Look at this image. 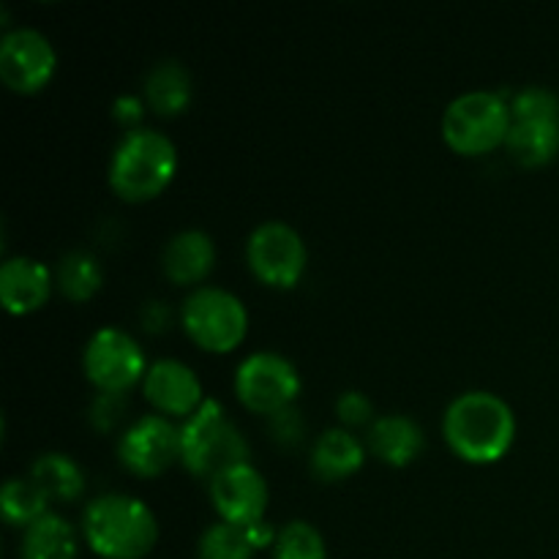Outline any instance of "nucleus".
I'll list each match as a JSON object with an SVG mask.
<instances>
[{
	"instance_id": "2",
	"label": "nucleus",
	"mask_w": 559,
	"mask_h": 559,
	"mask_svg": "<svg viewBox=\"0 0 559 559\" xmlns=\"http://www.w3.org/2000/svg\"><path fill=\"white\" fill-rule=\"evenodd\" d=\"M82 533L96 555L107 559H140L156 546L158 522L140 497L109 495L96 497L85 508Z\"/></svg>"
},
{
	"instance_id": "20",
	"label": "nucleus",
	"mask_w": 559,
	"mask_h": 559,
	"mask_svg": "<svg viewBox=\"0 0 559 559\" xmlns=\"http://www.w3.org/2000/svg\"><path fill=\"white\" fill-rule=\"evenodd\" d=\"M506 147L524 167H540L559 153V120H513Z\"/></svg>"
},
{
	"instance_id": "19",
	"label": "nucleus",
	"mask_w": 559,
	"mask_h": 559,
	"mask_svg": "<svg viewBox=\"0 0 559 559\" xmlns=\"http://www.w3.org/2000/svg\"><path fill=\"white\" fill-rule=\"evenodd\" d=\"M20 559H76V533L69 519L47 511L22 533Z\"/></svg>"
},
{
	"instance_id": "10",
	"label": "nucleus",
	"mask_w": 559,
	"mask_h": 559,
	"mask_svg": "<svg viewBox=\"0 0 559 559\" xmlns=\"http://www.w3.org/2000/svg\"><path fill=\"white\" fill-rule=\"evenodd\" d=\"M55 63H58V55H55L52 41L38 27H11L0 38V76L14 91L31 93L44 87V82L52 76Z\"/></svg>"
},
{
	"instance_id": "28",
	"label": "nucleus",
	"mask_w": 559,
	"mask_h": 559,
	"mask_svg": "<svg viewBox=\"0 0 559 559\" xmlns=\"http://www.w3.org/2000/svg\"><path fill=\"white\" fill-rule=\"evenodd\" d=\"M336 413L344 424L358 426V424H366V420L371 418L374 407H371L369 396H366L364 391H344L342 396L336 399Z\"/></svg>"
},
{
	"instance_id": "3",
	"label": "nucleus",
	"mask_w": 559,
	"mask_h": 559,
	"mask_svg": "<svg viewBox=\"0 0 559 559\" xmlns=\"http://www.w3.org/2000/svg\"><path fill=\"white\" fill-rule=\"evenodd\" d=\"M178 169V147L164 131L131 129L109 158V183L126 200L158 194Z\"/></svg>"
},
{
	"instance_id": "16",
	"label": "nucleus",
	"mask_w": 559,
	"mask_h": 559,
	"mask_svg": "<svg viewBox=\"0 0 559 559\" xmlns=\"http://www.w3.org/2000/svg\"><path fill=\"white\" fill-rule=\"evenodd\" d=\"M216 262V243L205 229H180L164 243L162 267L173 282L191 284L207 276V271Z\"/></svg>"
},
{
	"instance_id": "14",
	"label": "nucleus",
	"mask_w": 559,
	"mask_h": 559,
	"mask_svg": "<svg viewBox=\"0 0 559 559\" xmlns=\"http://www.w3.org/2000/svg\"><path fill=\"white\" fill-rule=\"evenodd\" d=\"M52 273L44 262L16 254L0 265V300L11 314H25L38 309L49 298Z\"/></svg>"
},
{
	"instance_id": "18",
	"label": "nucleus",
	"mask_w": 559,
	"mask_h": 559,
	"mask_svg": "<svg viewBox=\"0 0 559 559\" xmlns=\"http://www.w3.org/2000/svg\"><path fill=\"white\" fill-rule=\"evenodd\" d=\"M364 445L347 429H328L311 448V473L320 480H342L364 464Z\"/></svg>"
},
{
	"instance_id": "5",
	"label": "nucleus",
	"mask_w": 559,
	"mask_h": 559,
	"mask_svg": "<svg viewBox=\"0 0 559 559\" xmlns=\"http://www.w3.org/2000/svg\"><path fill=\"white\" fill-rule=\"evenodd\" d=\"M511 102L497 91L459 93L442 115V134L459 153H484L506 142L511 131Z\"/></svg>"
},
{
	"instance_id": "24",
	"label": "nucleus",
	"mask_w": 559,
	"mask_h": 559,
	"mask_svg": "<svg viewBox=\"0 0 559 559\" xmlns=\"http://www.w3.org/2000/svg\"><path fill=\"white\" fill-rule=\"evenodd\" d=\"M49 497L38 489L33 478H9L0 491V508H3L5 522L11 524H33L47 513Z\"/></svg>"
},
{
	"instance_id": "26",
	"label": "nucleus",
	"mask_w": 559,
	"mask_h": 559,
	"mask_svg": "<svg viewBox=\"0 0 559 559\" xmlns=\"http://www.w3.org/2000/svg\"><path fill=\"white\" fill-rule=\"evenodd\" d=\"M513 120H559V96L551 87L527 85L513 93Z\"/></svg>"
},
{
	"instance_id": "1",
	"label": "nucleus",
	"mask_w": 559,
	"mask_h": 559,
	"mask_svg": "<svg viewBox=\"0 0 559 559\" xmlns=\"http://www.w3.org/2000/svg\"><path fill=\"white\" fill-rule=\"evenodd\" d=\"M442 431L459 456L486 464L506 456L516 437V418L495 393L467 391L448 404Z\"/></svg>"
},
{
	"instance_id": "21",
	"label": "nucleus",
	"mask_w": 559,
	"mask_h": 559,
	"mask_svg": "<svg viewBox=\"0 0 559 559\" xmlns=\"http://www.w3.org/2000/svg\"><path fill=\"white\" fill-rule=\"evenodd\" d=\"M145 98L156 112H180L191 102V76L175 58L158 60L145 74Z\"/></svg>"
},
{
	"instance_id": "17",
	"label": "nucleus",
	"mask_w": 559,
	"mask_h": 559,
	"mask_svg": "<svg viewBox=\"0 0 559 559\" xmlns=\"http://www.w3.org/2000/svg\"><path fill=\"white\" fill-rule=\"evenodd\" d=\"M424 429L409 415H380L369 429V445L377 459L393 467H404L424 451Z\"/></svg>"
},
{
	"instance_id": "27",
	"label": "nucleus",
	"mask_w": 559,
	"mask_h": 559,
	"mask_svg": "<svg viewBox=\"0 0 559 559\" xmlns=\"http://www.w3.org/2000/svg\"><path fill=\"white\" fill-rule=\"evenodd\" d=\"M126 409V399L120 391H102L91 404V420L96 429L107 431L118 424V418Z\"/></svg>"
},
{
	"instance_id": "7",
	"label": "nucleus",
	"mask_w": 559,
	"mask_h": 559,
	"mask_svg": "<svg viewBox=\"0 0 559 559\" xmlns=\"http://www.w3.org/2000/svg\"><path fill=\"white\" fill-rule=\"evenodd\" d=\"M235 391L246 407L257 413H278L289 407L300 391V374L284 355L260 349L246 355L235 371Z\"/></svg>"
},
{
	"instance_id": "9",
	"label": "nucleus",
	"mask_w": 559,
	"mask_h": 559,
	"mask_svg": "<svg viewBox=\"0 0 559 559\" xmlns=\"http://www.w3.org/2000/svg\"><path fill=\"white\" fill-rule=\"evenodd\" d=\"M85 374L96 382L102 391H120L123 393L131 382L145 377V355L136 338L126 333L123 328H98L85 344L82 355Z\"/></svg>"
},
{
	"instance_id": "13",
	"label": "nucleus",
	"mask_w": 559,
	"mask_h": 559,
	"mask_svg": "<svg viewBox=\"0 0 559 559\" xmlns=\"http://www.w3.org/2000/svg\"><path fill=\"white\" fill-rule=\"evenodd\" d=\"M145 396L162 413L186 415V418L205 402L197 371L191 366H186L183 360L175 358H162L147 366Z\"/></svg>"
},
{
	"instance_id": "11",
	"label": "nucleus",
	"mask_w": 559,
	"mask_h": 559,
	"mask_svg": "<svg viewBox=\"0 0 559 559\" xmlns=\"http://www.w3.org/2000/svg\"><path fill=\"white\" fill-rule=\"evenodd\" d=\"M123 467L136 475H158L180 456V429L167 415H142L118 442Z\"/></svg>"
},
{
	"instance_id": "4",
	"label": "nucleus",
	"mask_w": 559,
	"mask_h": 559,
	"mask_svg": "<svg viewBox=\"0 0 559 559\" xmlns=\"http://www.w3.org/2000/svg\"><path fill=\"white\" fill-rule=\"evenodd\" d=\"M249 442L216 399H205L180 426V459L197 475H218L222 469L249 462Z\"/></svg>"
},
{
	"instance_id": "6",
	"label": "nucleus",
	"mask_w": 559,
	"mask_h": 559,
	"mask_svg": "<svg viewBox=\"0 0 559 559\" xmlns=\"http://www.w3.org/2000/svg\"><path fill=\"white\" fill-rule=\"evenodd\" d=\"M186 333L200 347L227 353L246 336L249 314L243 300L224 287H197L180 306Z\"/></svg>"
},
{
	"instance_id": "30",
	"label": "nucleus",
	"mask_w": 559,
	"mask_h": 559,
	"mask_svg": "<svg viewBox=\"0 0 559 559\" xmlns=\"http://www.w3.org/2000/svg\"><path fill=\"white\" fill-rule=\"evenodd\" d=\"M112 112H115V118L120 120V123H126V126H131V129H134L136 120L142 118V102L136 96H131V93H123V96L115 98Z\"/></svg>"
},
{
	"instance_id": "23",
	"label": "nucleus",
	"mask_w": 559,
	"mask_h": 559,
	"mask_svg": "<svg viewBox=\"0 0 559 559\" xmlns=\"http://www.w3.org/2000/svg\"><path fill=\"white\" fill-rule=\"evenodd\" d=\"M104 271L102 262L93 251L85 249H71L66 251L58 260L55 267V284H58L60 293L71 300H85L102 287Z\"/></svg>"
},
{
	"instance_id": "29",
	"label": "nucleus",
	"mask_w": 559,
	"mask_h": 559,
	"mask_svg": "<svg viewBox=\"0 0 559 559\" xmlns=\"http://www.w3.org/2000/svg\"><path fill=\"white\" fill-rule=\"evenodd\" d=\"M271 435L278 442H284V445H295L300 440V435H304V420H300V413L293 404L271 415Z\"/></svg>"
},
{
	"instance_id": "25",
	"label": "nucleus",
	"mask_w": 559,
	"mask_h": 559,
	"mask_svg": "<svg viewBox=\"0 0 559 559\" xmlns=\"http://www.w3.org/2000/svg\"><path fill=\"white\" fill-rule=\"evenodd\" d=\"M325 540L314 524L295 519L278 530L276 544H273V559H325Z\"/></svg>"
},
{
	"instance_id": "8",
	"label": "nucleus",
	"mask_w": 559,
	"mask_h": 559,
	"mask_svg": "<svg viewBox=\"0 0 559 559\" xmlns=\"http://www.w3.org/2000/svg\"><path fill=\"white\" fill-rule=\"evenodd\" d=\"M246 260L262 282L273 287H293L306 267V243L287 222L257 224L246 240Z\"/></svg>"
},
{
	"instance_id": "12",
	"label": "nucleus",
	"mask_w": 559,
	"mask_h": 559,
	"mask_svg": "<svg viewBox=\"0 0 559 559\" xmlns=\"http://www.w3.org/2000/svg\"><path fill=\"white\" fill-rule=\"evenodd\" d=\"M211 500L224 522H262L267 508V484L251 462L235 464L211 478Z\"/></svg>"
},
{
	"instance_id": "15",
	"label": "nucleus",
	"mask_w": 559,
	"mask_h": 559,
	"mask_svg": "<svg viewBox=\"0 0 559 559\" xmlns=\"http://www.w3.org/2000/svg\"><path fill=\"white\" fill-rule=\"evenodd\" d=\"M276 530L267 522L235 524L216 522L200 535L197 557L200 559H251L260 546L276 544Z\"/></svg>"
},
{
	"instance_id": "22",
	"label": "nucleus",
	"mask_w": 559,
	"mask_h": 559,
	"mask_svg": "<svg viewBox=\"0 0 559 559\" xmlns=\"http://www.w3.org/2000/svg\"><path fill=\"white\" fill-rule=\"evenodd\" d=\"M31 478L36 480L38 489L49 500H74L85 489V475H82L80 464L58 451L41 453V456L33 459Z\"/></svg>"
}]
</instances>
